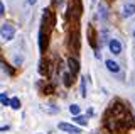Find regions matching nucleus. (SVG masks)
Instances as JSON below:
<instances>
[{
	"label": "nucleus",
	"instance_id": "nucleus-1",
	"mask_svg": "<svg viewBox=\"0 0 135 134\" xmlns=\"http://www.w3.org/2000/svg\"><path fill=\"white\" fill-rule=\"evenodd\" d=\"M0 36H2L5 41H12V39H14V36H15L14 26H12V24H8V22L2 24V27H0Z\"/></svg>",
	"mask_w": 135,
	"mask_h": 134
},
{
	"label": "nucleus",
	"instance_id": "nucleus-2",
	"mask_svg": "<svg viewBox=\"0 0 135 134\" xmlns=\"http://www.w3.org/2000/svg\"><path fill=\"white\" fill-rule=\"evenodd\" d=\"M108 48H110V51L113 54H120L122 53V44H120L118 39H110L108 41Z\"/></svg>",
	"mask_w": 135,
	"mask_h": 134
},
{
	"label": "nucleus",
	"instance_id": "nucleus-3",
	"mask_svg": "<svg viewBox=\"0 0 135 134\" xmlns=\"http://www.w3.org/2000/svg\"><path fill=\"white\" fill-rule=\"evenodd\" d=\"M59 129H61V131H66L68 134H79L81 132L78 127H74V126H71L68 122H59Z\"/></svg>",
	"mask_w": 135,
	"mask_h": 134
},
{
	"label": "nucleus",
	"instance_id": "nucleus-4",
	"mask_svg": "<svg viewBox=\"0 0 135 134\" xmlns=\"http://www.w3.org/2000/svg\"><path fill=\"white\" fill-rule=\"evenodd\" d=\"M68 65H69V72L73 73V75H76V73L79 72V63H78V60H74L73 56L68 58Z\"/></svg>",
	"mask_w": 135,
	"mask_h": 134
},
{
	"label": "nucleus",
	"instance_id": "nucleus-5",
	"mask_svg": "<svg viewBox=\"0 0 135 134\" xmlns=\"http://www.w3.org/2000/svg\"><path fill=\"white\" fill-rule=\"evenodd\" d=\"M39 48H41V51H44L47 48V36H44V29L42 27L39 31Z\"/></svg>",
	"mask_w": 135,
	"mask_h": 134
},
{
	"label": "nucleus",
	"instance_id": "nucleus-6",
	"mask_svg": "<svg viewBox=\"0 0 135 134\" xmlns=\"http://www.w3.org/2000/svg\"><path fill=\"white\" fill-rule=\"evenodd\" d=\"M133 14H135V3H125L123 15H125V17H132Z\"/></svg>",
	"mask_w": 135,
	"mask_h": 134
},
{
	"label": "nucleus",
	"instance_id": "nucleus-7",
	"mask_svg": "<svg viewBox=\"0 0 135 134\" xmlns=\"http://www.w3.org/2000/svg\"><path fill=\"white\" fill-rule=\"evenodd\" d=\"M107 68H108V72H112V73H118V72H120V66H118V63L113 61V60H108V61H107Z\"/></svg>",
	"mask_w": 135,
	"mask_h": 134
},
{
	"label": "nucleus",
	"instance_id": "nucleus-8",
	"mask_svg": "<svg viewBox=\"0 0 135 134\" xmlns=\"http://www.w3.org/2000/svg\"><path fill=\"white\" fill-rule=\"evenodd\" d=\"M88 41H90V44L93 48H96V43H95V32H93V27L90 26L88 27Z\"/></svg>",
	"mask_w": 135,
	"mask_h": 134
},
{
	"label": "nucleus",
	"instance_id": "nucleus-9",
	"mask_svg": "<svg viewBox=\"0 0 135 134\" xmlns=\"http://www.w3.org/2000/svg\"><path fill=\"white\" fill-rule=\"evenodd\" d=\"M73 120H74L76 124H79V126H86V124H88V119H86L84 115H74Z\"/></svg>",
	"mask_w": 135,
	"mask_h": 134
},
{
	"label": "nucleus",
	"instance_id": "nucleus-10",
	"mask_svg": "<svg viewBox=\"0 0 135 134\" xmlns=\"http://www.w3.org/2000/svg\"><path fill=\"white\" fill-rule=\"evenodd\" d=\"M39 72H41V75H47V73H49V68H47V61H44V60L41 61Z\"/></svg>",
	"mask_w": 135,
	"mask_h": 134
},
{
	"label": "nucleus",
	"instance_id": "nucleus-11",
	"mask_svg": "<svg viewBox=\"0 0 135 134\" xmlns=\"http://www.w3.org/2000/svg\"><path fill=\"white\" fill-rule=\"evenodd\" d=\"M62 78H64V85L66 87H71V83H73V80H74L73 73H64V77H62Z\"/></svg>",
	"mask_w": 135,
	"mask_h": 134
},
{
	"label": "nucleus",
	"instance_id": "nucleus-12",
	"mask_svg": "<svg viewBox=\"0 0 135 134\" xmlns=\"http://www.w3.org/2000/svg\"><path fill=\"white\" fill-rule=\"evenodd\" d=\"M10 107L14 109V110H19V109H20V100L17 99V97H14V99H10Z\"/></svg>",
	"mask_w": 135,
	"mask_h": 134
},
{
	"label": "nucleus",
	"instance_id": "nucleus-13",
	"mask_svg": "<svg viewBox=\"0 0 135 134\" xmlns=\"http://www.w3.org/2000/svg\"><path fill=\"white\" fill-rule=\"evenodd\" d=\"M0 65H2V68H3V70H5V72H7L8 75H14V70H12V68H10V66H8V65H7V63H5V61H3V60H2V58H0Z\"/></svg>",
	"mask_w": 135,
	"mask_h": 134
},
{
	"label": "nucleus",
	"instance_id": "nucleus-14",
	"mask_svg": "<svg viewBox=\"0 0 135 134\" xmlns=\"http://www.w3.org/2000/svg\"><path fill=\"white\" fill-rule=\"evenodd\" d=\"M69 112H71L73 115H79V105H76V104L69 105Z\"/></svg>",
	"mask_w": 135,
	"mask_h": 134
},
{
	"label": "nucleus",
	"instance_id": "nucleus-15",
	"mask_svg": "<svg viewBox=\"0 0 135 134\" xmlns=\"http://www.w3.org/2000/svg\"><path fill=\"white\" fill-rule=\"evenodd\" d=\"M0 102H2L3 105H10V100L7 99V95H5V93H0Z\"/></svg>",
	"mask_w": 135,
	"mask_h": 134
},
{
	"label": "nucleus",
	"instance_id": "nucleus-16",
	"mask_svg": "<svg viewBox=\"0 0 135 134\" xmlns=\"http://www.w3.org/2000/svg\"><path fill=\"white\" fill-rule=\"evenodd\" d=\"M81 95H83V97H86V87H84V78L81 80Z\"/></svg>",
	"mask_w": 135,
	"mask_h": 134
},
{
	"label": "nucleus",
	"instance_id": "nucleus-17",
	"mask_svg": "<svg viewBox=\"0 0 135 134\" xmlns=\"http://www.w3.org/2000/svg\"><path fill=\"white\" fill-rule=\"evenodd\" d=\"M3 12H5V7H3L2 0H0V15H3Z\"/></svg>",
	"mask_w": 135,
	"mask_h": 134
},
{
	"label": "nucleus",
	"instance_id": "nucleus-18",
	"mask_svg": "<svg viewBox=\"0 0 135 134\" xmlns=\"http://www.w3.org/2000/svg\"><path fill=\"white\" fill-rule=\"evenodd\" d=\"M27 2H29V5H34V3H36L37 0H27Z\"/></svg>",
	"mask_w": 135,
	"mask_h": 134
},
{
	"label": "nucleus",
	"instance_id": "nucleus-19",
	"mask_svg": "<svg viewBox=\"0 0 135 134\" xmlns=\"http://www.w3.org/2000/svg\"><path fill=\"white\" fill-rule=\"evenodd\" d=\"M133 37H135V31H133Z\"/></svg>",
	"mask_w": 135,
	"mask_h": 134
}]
</instances>
